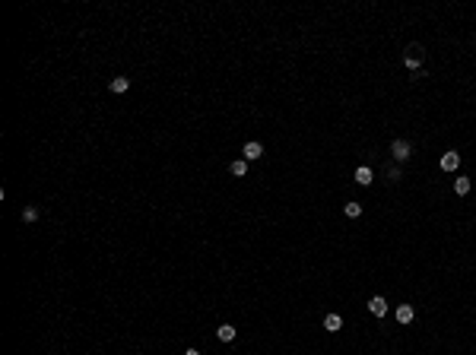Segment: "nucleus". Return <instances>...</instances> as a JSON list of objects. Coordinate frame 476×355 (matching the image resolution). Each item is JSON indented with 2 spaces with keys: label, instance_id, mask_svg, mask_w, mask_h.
<instances>
[{
  "label": "nucleus",
  "instance_id": "obj_9",
  "mask_svg": "<svg viewBox=\"0 0 476 355\" xmlns=\"http://www.w3.org/2000/svg\"><path fill=\"white\" fill-rule=\"evenodd\" d=\"M413 317H416L413 305H400L397 308V324H413Z\"/></svg>",
  "mask_w": 476,
  "mask_h": 355
},
{
  "label": "nucleus",
  "instance_id": "obj_11",
  "mask_svg": "<svg viewBox=\"0 0 476 355\" xmlns=\"http://www.w3.org/2000/svg\"><path fill=\"white\" fill-rule=\"evenodd\" d=\"M38 216H42L38 206H25V210H23V222H38Z\"/></svg>",
  "mask_w": 476,
  "mask_h": 355
},
{
  "label": "nucleus",
  "instance_id": "obj_6",
  "mask_svg": "<svg viewBox=\"0 0 476 355\" xmlns=\"http://www.w3.org/2000/svg\"><path fill=\"white\" fill-rule=\"evenodd\" d=\"M108 89L115 92V95H124V92L130 89V79H127V76H115V79L108 83Z\"/></svg>",
  "mask_w": 476,
  "mask_h": 355
},
{
  "label": "nucleus",
  "instance_id": "obj_13",
  "mask_svg": "<svg viewBox=\"0 0 476 355\" xmlns=\"http://www.w3.org/2000/svg\"><path fill=\"white\" fill-rule=\"evenodd\" d=\"M232 175H235V178H241V175H248V162H245V159H238V162H232Z\"/></svg>",
  "mask_w": 476,
  "mask_h": 355
},
{
  "label": "nucleus",
  "instance_id": "obj_14",
  "mask_svg": "<svg viewBox=\"0 0 476 355\" xmlns=\"http://www.w3.org/2000/svg\"><path fill=\"white\" fill-rule=\"evenodd\" d=\"M343 213H346L350 219H359V216H362V206H359V203H346V206H343Z\"/></svg>",
  "mask_w": 476,
  "mask_h": 355
},
{
  "label": "nucleus",
  "instance_id": "obj_3",
  "mask_svg": "<svg viewBox=\"0 0 476 355\" xmlns=\"http://www.w3.org/2000/svg\"><path fill=\"white\" fill-rule=\"evenodd\" d=\"M460 168V152H445V156H441V171H448V175H451V171H457Z\"/></svg>",
  "mask_w": 476,
  "mask_h": 355
},
{
  "label": "nucleus",
  "instance_id": "obj_2",
  "mask_svg": "<svg viewBox=\"0 0 476 355\" xmlns=\"http://www.w3.org/2000/svg\"><path fill=\"white\" fill-rule=\"evenodd\" d=\"M422 60H426L422 48H419V45H410V48H406V54H403V64L410 67V70H419V67H422Z\"/></svg>",
  "mask_w": 476,
  "mask_h": 355
},
{
  "label": "nucleus",
  "instance_id": "obj_5",
  "mask_svg": "<svg viewBox=\"0 0 476 355\" xmlns=\"http://www.w3.org/2000/svg\"><path fill=\"white\" fill-rule=\"evenodd\" d=\"M241 152H245V162H254V159L264 156V146H260V143H245V149H241Z\"/></svg>",
  "mask_w": 476,
  "mask_h": 355
},
{
  "label": "nucleus",
  "instance_id": "obj_16",
  "mask_svg": "<svg viewBox=\"0 0 476 355\" xmlns=\"http://www.w3.org/2000/svg\"><path fill=\"white\" fill-rule=\"evenodd\" d=\"M184 355H200V352H197V349H187V352H184Z\"/></svg>",
  "mask_w": 476,
  "mask_h": 355
},
{
  "label": "nucleus",
  "instance_id": "obj_7",
  "mask_svg": "<svg viewBox=\"0 0 476 355\" xmlns=\"http://www.w3.org/2000/svg\"><path fill=\"white\" fill-rule=\"evenodd\" d=\"M324 330H327V333L343 330V317H340V314H327V317H324Z\"/></svg>",
  "mask_w": 476,
  "mask_h": 355
},
{
  "label": "nucleus",
  "instance_id": "obj_12",
  "mask_svg": "<svg viewBox=\"0 0 476 355\" xmlns=\"http://www.w3.org/2000/svg\"><path fill=\"white\" fill-rule=\"evenodd\" d=\"M470 187H473L470 178H457V181H454V190H457L460 197H464V193H470Z\"/></svg>",
  "mask_w": 476,
  "mask_h": 355
},
{
  "label": "nucleus",
  "instance_id": "obj_15",
  "mask_svg": "<svg viewBox=\"0 0 476 355\" xmlns=\"http://www.w3.org/2000/svg\"><path fill=\"white\" fill-rule=\"evenodd\" d=\"M400 178H403V175H400V168H397V165H387V181H391V184H397Z\"/></svg>",
  "mask_w": 476,
  "mask_h": 355
},
{
  "label": "nucleus",
  "instance_id": "obj_4",
  "mask_svg": "<svg viewBox=\"0 0 476 355\" xmlns=\"http://www.w3.org/2000/svg\"><path fill=\"white\" fill-rule=\"evenodd\" d=\"M368 311L375 314V317H384L387 314V301L381 298V295H375V298H368Z\"/></svg>",
  "mask_w": 476,
  "mask_h": 355
},
{
  "label": "nucleus",
  "instance_id": "obj_8",
  "mask_svg": "<svg viewBox=\"0 0 476 355\" xmlns=\"http://www.w3.org/2000/svg\"><path fill=\"white\" fill-rule=\"evenodd\" d=\"M375 181V171L368 168V165H362V168H356V184H362V187H368Z\"/></svg>",
  "mask_w": 476,
  "mask_h": 355
},
{
  "label": "nucleus",
  "instance_id": "obj_1",
  "mask_svg": "<svg viewBox=\"0 0 476 355\" xmlns=\"http://www.w3.org/2000/svg\"><path fill=\"white\" fill-rule=\"evenodd\" d=\"M391 156L397 159V162H406V159L413 156V146H410V140H394V143H391Z\"/></svg>",
  "mask_w": 476,
  "mask_h": 355
},
{
  "label": "nucleus",
  "instance_id": "obj_10",
  "mask_svg": "<svg viewBox=\"0 0 476 355\" xmlns=\"http://www.w3.org/2000/svg\"><path fill=\"white\" fill-rule=\"evenodd\" d=\"M216 336L223 339V343H232V339H235V327H232V324H223V327L216 330Z\"/></svg>",
  "mask_w": 476,
  "mask_h": 355
}]
</instances>
